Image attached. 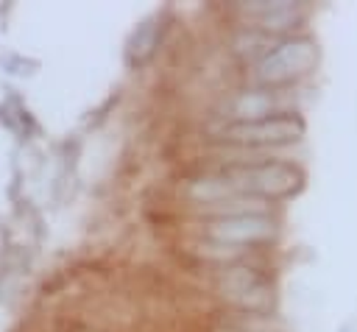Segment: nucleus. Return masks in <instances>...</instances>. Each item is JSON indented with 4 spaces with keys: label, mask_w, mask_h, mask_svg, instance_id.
<instances>
[{
    "label": "nucleus",
    "mask_w": 357,
    "mask_h": 332,
    "mask_svg": "<svg viewBox=\"0 0 357 332\" xmlns=\"http://www.w3.org/2000/svg\"><path fill=\"white\" fill-rule=\"evenodd\" d=\"M220 170L229 176V181L240 195H251L273 206L298 198L307 187V170L298 159H293V153L251 165H237V167H220Z\"/></svg>",
    "instance_id": "f257e3e1"
},
{
    "label": "nucleus",
    "mask_w": 357,
    "mask_h": 332,
    "mask_svg": "<svg viewBox=\"0 0 357 332\" xmlns=\"http://www.w3.org/2000/svg\"><path fill=\"white\" fill-rule=\"evenodd\" d=\"M307 137V120L301 112L273 114L248 123H223L215 131V145L251 148V151H293Z\"/></svg>",
    "instance_id": "7ed1b4c3"
},
{
    "label": "nucleus",
    "mask_w": 357,
    "mask_h": 332,
    "mask_svg": "<svg viewBox=\"0 0 357 332\" xmlns=\"http://www.w3.org/2000/svg\"><path fill=\"white\" fill-rule=\"evenodd\" d=\"M237 25H251L271 39H284L296 33H307V22L312 20V6L304 0H257L234 6Z\"/></svg>",
    "instance_id": "20e7f679"
},
{
    "label": "nucleus",
    "mask_w": 357,
    "mask_h": 332,
    "mask_svg": "<svg viewBox=\"0 0 357 332\" xmlns=\"http://www.w3.org/2000/svg\"><path fill=\"white\" fill-rule=\"evenodd\" d=\"M318 67H321V45L307 31V33L273 39V45L265 50V56L248 70H251V84L296 89L301 81L315 75Z\"/></svg>",
    "instance_id": "f03ea898"
},
{
    "label": "nucleus",
    "mask_w": 357,
    "mask_h": 332,
    "mask_svg": "<svg viewBox=\"0 0 357 332\" xmlns=\"http://www.w3.org/2000/svg\"><path fill=\"white\" fill-rule=\"evenodd\" d=\"M337 332H354V329H351V324H343V326H340Z\"/></svg>",
    "instance_id": "39448f33"
}]
</instances>
